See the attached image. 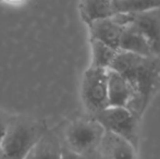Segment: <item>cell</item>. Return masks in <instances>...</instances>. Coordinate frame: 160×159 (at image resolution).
<instances>
[{
    "mask_svg": "<svg viewBox=\"0 0 160 159\" xmlns=\"http://www.w3.org/2000/svg\"><path fill=\"white\" fill-rule=\"evenodd\" d=\"M110 70L119 73L127 81L132 93V98L127 109L139 120L149 105L159 83L160 59L119 51L110 66Z\"/></svg>",
    "mask_w": 160,
    "mask_h": 159,
    "instance_id": "6da1fadb",
    "label": "cell"
},
{
    "mask_svg": "<svg viewBox=\"0 0 160 159\" xmlns=\"http://www.w3.org/2000/svg\"><path fill=\"white\" fill-rule=\"evenodd\" d=\"M44 133L42 127L36 122H10L0 149L6 159H24Z\"/></svg>",
    "mask_w": 160,
    "mask_h": 159,
    "instance_id": "7a4b0ae2",
    "label": "cell"
},
{
    "mask_svg": "<svg viewBox=\"0 0 160 159\" xmlns=\"http://www.w3.org/2000/svg\"><path fill=\"white\" fill-rule=\"evenodd\" d=\"M103 133L105 130L93 118L73 121L65 132L67 148L91 159L97 154Z\"/></svg>",
    "mask_w": 160,
    "mask_h": 159,
    "instance_id": "3957f363",
    "label": "cell"
},
{
    "mask_svg": "<svg viewBox=\"0 0 160 159\" xmlns=\"http://www.w3.org/2000/svg\"><path fill=\"white\" fill-rule=\"evenodd\" d=\"M92 118L96 120L105 131L125 140L136 149L138 148L139 120L127 108L108 107Z\"/></svg>",
    "mask_w": 160,
    "mask_h": 159,
    "instance_id": "277c9868",
    "label": "cell"
},
{
    "mask_svg": "<svg viewBox=\"0 0 160 159\" xmlns=\"http://www.w3.org/2000/svg\"><path fill=\"white\" fill-rule=\"evenodd\" d=\"M81 98L92 117L108 108L107 70L91 67L85 70L81 83Z\"/></svg>",
    "mask_w": 160,
    "mask_h": 159,
    "instance_id": "5b68a950",
    "label": "cell"
},
{
    "mask_svg": "<svg viewBox=\"0 0 160 159\" xmlns=\"http://www.w3.org/2000/svg\"><path fill=\"white\" fill-rule=\"evenodd\" d=\"M131 24L145 37L154 57L160 58V8L131 14Z\"/></svg>",
    "mask_w": 160,
    "mask_h": 159,
    "instance_id": "8992f818",
    "label": "cell"
},
{
    "mask_svg": "<svg viewBox=\"0 0 160 159\" xmlns=\"http://www.w3.org/2000/svg\"><path fill=\"white\" fill-rule=\"evenodd\" d=\"M96 155L98 159H136L137 149L123 138L105 131Z\"/></svg>",
    "mask_w": 160,
    "mask_h": 159,
    "instance_id": "52a82bcc",
    "label": "cell"
},
{
    "mask_svg": "<svg viewBox=\"0 0 160 159\" xmlns=\"http://www.w3.org/2000/svg\"><path fill=\"white\" fill-rule=\"evenodd\" d=\"M87 27H88L89 39L100 42L109 46L110 48L119 51L121 34L125 26L120 25L113 17H110L94 22Z\"/></svg>",
    "mask_w": 160,
    "mask_h": 159,
    "instance_id": "ba28073f",
    "label": "cell"
},
{
    "mask_svg": "<svg viewBox=\"0 0 160 159\" xmlns=\"http://www.w3.org/2000/svg\"><path fill=\"white\" fill-rule=\"evenodd\" d=\"M107 92L108 107L127 108L130 104L132 93L127 81L110 69L107 70Z\"/></svg>",
    "mask_w": 160,
    "mask_h": 159,
    "instance_id": "9c48e42d",
    "label": "cell"
},
{
    "mask_svg": "<svg viewBox=\"0 0 160 159\" xmlns=\"http://www.w3.org/2000/svg\"><path fill=\"white\" fill-rule=\"evenodd\" d=\"M119 51L133 53V55L145 58L154 57L147 40L133 24L127 25L123 28L120 42H119Z\"/></svg>",
    "mask_w": 160,
    "mask_h": 159,
    "instance_id": "30bf717a",
    "label": "cell"
},
{
    "mask_svg": "<svg viewBox=\"0 0 160 159\" xmlns=\"http://www.w3.org/2000/svg\"><path fill=\"white\" fill-rule=\"evenodd\" d=\"M81 19L87 26L94 22L113 17L116 15L112 1L105 0H87L78 3Z\"/></svg>",
    "mask_w": 160,
    "mask_h": 159,
    "instance_id": "8fae6325",
    "label": "cell"
},
{
    "mask_svg": "<svg viewBox=\"0 0 160 159\" xmlns=\"http://www.w3.org/2000/svg\"><path fill=\"white\" fill-rule=\"evenodd\" d=\"M62 146L55 135L45 132L24 159H60Z\"/></svg>",
    "mask_w": 160,
    "mask_h": 159,
    "instance_id": "7c38bea8",
    "label": "cell"
},
{
    "mask_svg": "<svg viewBox=\"0 0 160 159\" xmlns=\"http://www.w3.org/2000/svg\"><path fill=\"white\" fill-rule=\"evenodd\" d=\"M91 44V68L109 70L112 61L119 51L97 40L89 39Z\"/></svg>",
    "mask_w": 160,
    "mask_h": 159,
    "instance_id": "4fadbf2b",
    "label": "cell"
},
{
    "mask_svg": "<svg viewBox=\"0 0 160 159\" xmlns=\"http://www.w3.org/2000/svg\"><path fill=\"white\" fill-rule=\"evenodd\" d=\"M117 14H136L160 8V1H137V0H112Z\"/></svg>",
    "mask_w": 160,
    "mask_h": 159,
    "instance_id": "5bb4252c",
    "label": "cell"
},
{
    "mask_svg": "<svg viewBox=\"0 0 160 159\" xmlns=\"http://www.w3.org/2000/svg\"><path fill=\"white\" fill-rule=\"evenodd\" d=\"M60 159H88V158L84 157V156L80 155V154L74 153V152H72L71 149L67 148V147H62Z\"/></svg>",
    "mask_w": 160,
    "mask_h": 159,
    "instance_id": "9a60e30c",
    "label": "cell"
},
{
    "mask_svg": "<svg viewBox=\"0 0 160 159\" xmlns=\"http://www.w3.org/2000/svg\"><path fill=\"white\" fill-rule=\"evenodd\" d=\"M7 124H8V123L4 122V121L0 118V146H1V143H2V141H3L4 135H6Z\"/></svg>",
    "mask_w": 160,
    "mask_h": 159,
    "instance_id": "2e32d148",
    "label": "cell"
},
{
    "mask_svg": "<svg viewBox=\"0 0 160 159\" xmlns=\"http://www.w3.org/2000/svg\"><path fill=\"white\" fill-rule=\"evenodd\" d=\"M0 159H6V158H4V156H3V154H2L1 149H0Z\"/></svg>",
    "mask_w": 160,
    "mask_h": 159,
    "instance_id": "e0dca14e",
    "label": "cell"
}]
</instances>
